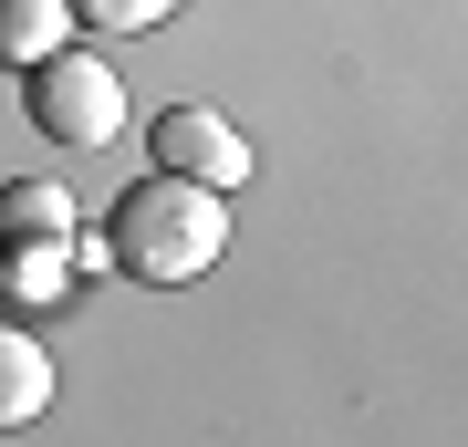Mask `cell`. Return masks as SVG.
<instances>
[{
    "label": "cell",
    "instance_id": "obj_6",
    "mask_svg": "<svg viewBox=\"0 0 468 447\" xmlns=\"http://www.w3.org/2000/svg\"><path fill=\"white\" fill-rule=\"evenodd\" d=\"M0 239H73V198L52 177H11L0 187Z\"/></svg>",
    "mask_w": 468,
    "mask_h": 447
},
{
    "label": "cell",
    "instance_id": "obj_5",
    "mask_svg": "<svg viewBox=\"0 0 468 447\" xmlns=\"http://www.w3.org/2000/svg\"><path fill=\"white\" fill-rule=\"evenodd\" d=\"M63 32H73V0H0V63H11V73L52 63Z\"/></svg>",
    "mask_w": 468,
    "mask_h": 447
},
{
    "label": "cell",
    "instance_id": "obj_1",
    "mask_svg": "<svg viewBox=\"0 0 468 447\" xmlns=\"http://www.w3.org/2000/svg\"><path fill=\"white\" fill-rule=\"evenodd\" d=\"M218 250H229V218H218V187L198 177H135L104 229V261L125 282H198Z\"/></svg>",
    "mask_w": 468,
    "mask_h": 447
},
{
    "label": "cell",
    "instance_id": "obj_7",
    "mask_svg": "<svg viewBox=\"0 0 468 447\" xmlns=\"http://www.w3.org/2000/svg\"><path fill=\"white\" fill-rule=\"evenodd\" d=\"M0 282H11L21 302H63V292H73V271H63V239H11Z\"/></svg>",
    "mask_w": 468,
    "mask_h": 447
},
{
    "label": "cell",
    "instance_id": "obj_3",
    "mask_svg": "<svg viewBox=\"0 0 468 447\" xmlns=\"http://www.w3.org/2000/svg\"><path fill=\"white\" fill-rule=\"evenodd\" d=\"M146 146H156V177H198V187H239L250 177V135L229 115H208V104H167Z\"/></svg>",
    "mask_w": 468,
    "mask_h": 447
},
{
    "label": "cell",
    "instance_id": "obj_4",
    "mask_svg": "<svg viewBox=\"0 0 468 447\" xmlns=\"http://www.w3.org/2000/svg\"><path fill=\"white\" fill-rule=\"evenodd\" d=\"M42 406H52V354H42V333L0 323V427H32Z\"/></svg>",
    "mask_w": 468,
    "mask_h": 447
},
{
    "label": "cell",
    "instance_id": "obj_2",
    "mask_svg": "<svg viewBox=\"0 0 468 447\" xmlns=\"http://www.w3.org/2000/svg\"><path fill=\"white\" fill-rule=\"evenodd\" d=\"M32 125L52 135V146H104V135L125 125L115 63H94V52H52V63H32Z\"/></svg>",
    "mask_w": 468,
    "mask_h": 447
},
{
    "label": "cell",
    "instance_id": "obj_8",
    "mask_svg": "<svg viewBox=\"0 0 468 447\" xmlns=\"http://www.w3.org/2000/svg\"><path fill=\"white\" fill-rule=\"evenodd\" d=\"M73 11H84L94 32H156V21L177 11V0H73Z\"/></svg>",
    "mask_w": 468,
    "mask_h": 447
}]
</instances>
